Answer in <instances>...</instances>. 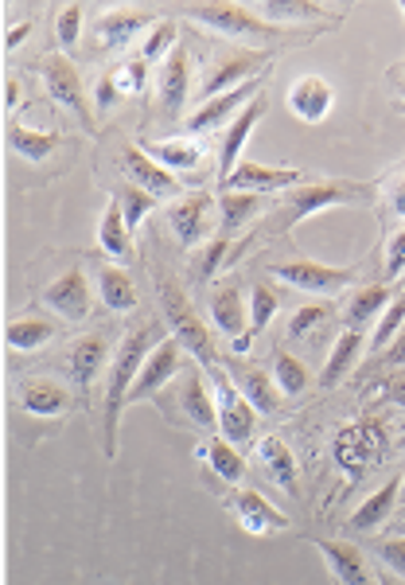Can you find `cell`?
Masks as SVG:
<instances>
[{
	"instance_id": "1",
	"label": "cell",
	"mask_w": 405,
	"mask_h": 585,
	"mask_svg": "<svg viewBox=\"0 0 405 585\" xmlns=\"http://www.w3.org/2000/svg\"><path fill=\"white\" fill-rule=\"evenodd\" d=\"M160 324H145V328L129 332L121 339V347L114 352V363H109V390H106V457L114 461L117 453V418H121V406L129 403L132 387L141 379L145 359L157 352L160 344Z\"/></svg>"
},
{
	"instance_id": "2",
	"label": "cell",
	"mask_w": 405,
	"mask_h": 585,
	"mask_svg": "<svg viewBox=\"0 0 405 585\" xmlns=\"http://www.w3.org/2000/svg\"><path fill=\"white\" fill-rule=\"evenodd\" d=\"M157 293H160V305H164V316L168 324H172V336L183 344V352L195 355L203 367H219V355H215V339L207 336V328H203V321L195 316V309H191L188 293L180 289V281L168 278V273H160L157 278Z\"/></svg>"
},
{
	"instance_id": "3",
	"label": "cell",
	"mask_w": 405,
	"mask_h": 585,
	"mask_svg": "<svg viewBox=\"0 0 405 585\" xmlns=\"http://www.w3.org/2000/svg\"><path fill=\"white\" fill-rule=\"evenodd\" d=\"M331 449H335V461H340L343 472L363 477V472L371 469V464H379L382 453L390 449V429H386V421L382 418L348 421V426L335 433Z\"/></svg>"
},
{
	"instance_id": "4",
	"label": "cell",
	"mask_w": 405,
	"mask_h": 585,
	"mask_svg": "<svg viewBox=\"0 0 405 585\" xmlns=\"http://www.w3.org/2000/svg\"><path fill=\"white\" fill-rule=\"evenodd\" d=\"M191 20H199V24L215 28V32L231 35V40H277V35H285L277 24H265L262 17H254V12L246 9V4H188Z\"/></svg>"
},
{
	"instance_id": "5",
	"label": "cell",
	"mask_w": 405,
	"mask_h": 585,
	"mask_svg": "<svg viewBox=\"0 0 405 585\" xmlns=\"http://www.w3.org/2000/svg\"><path fill=\"white\" fill-rule=\"evenodd\" d=\"M211 379H215V403H219V426H223V437L234 441V446H246L254 437V406L242 395L238 383H231L223 375V367H211Z\"/></svg>"
},
{
	"instance_id": "6",
	"label": "cell",
	"mask_w": 405,
	"mask_h": 585,
	"mask_svg": "<svg viewBox=\"0 0 405 585\" xmlns=\"http://www.w3.org/2000/svg\"><path fill=\"white\" fill-rule=\"evenodd\" d=\"M366 191L355 188V184H343V180H328V184H305V188H297L289 196V227L292 223H305V219H312L316 211H328V207H340V203H351V199H363Z\"/></svg>"
},
{
	"instance_id": "7",
	"label": "cell",
	"mask_w": 405,
	"mask_h": 585,
	"mask_svg": "<svg viewBox=\"0 0 405 585\" xmlns=\"http://www.w3.org/2000/svg\"><path fill=\"white\" fill-rule=\"evenodd\" d=\"M274 273L285 281V285H297V289H305V293H328V297L343 293V289H348L351 281H355V270H335V265L305 262V258L277 265Z\"/></svg>"
},
{
	"instance_id": "8",
	"label": "cell",
	"mask_w": 405,
	"mask_h": 585,
	"mask_svg": "<svg viewBox=\"0 0 405 585\" xmlns=\"http://www.w3.org/2000/svg\"><path fill=\"white\" fill-rule=\"evenodd\" d=\"M43 79H47L51 98H55L58 106L75 109L86 122V129H90L94 117H90V106H86V86H83V79H78V66L66 55H47L43 59Z\"/></svg>"
},
{
	"instance_id": "9",
	"label": "cell",
	"mask_w": 405,
	"mask_h": 585,
	"mask_svg": "<svg viewBox=\"0 0 405 585\" xmlns=\"http://www.w3.org/2000/svg\"><path fill=\"white\" fill-rule=\"evenodd\" d=\"M262 71H269V59L257 55V51L219 59L215 71L203 79V102H211V98H219V94H231V91H238V86L254 83Z\"/></svg>"
},
{
	"instance_id": "10",
	"label": "cell",
	"mask_w": 405,
	"mask_h": 585,
	"mask_svg": "<svg viewBox=\"0 0 405 585\" xmlns=\"http://www.w3.org/2000/svg\"><path fill=\"white\" fill-rule=\"evenodd\" d=\"M121 168H125V176H129V180L137 184L141 191H149L152 199H180L183 180H175V173L160 168L157 160L149 157V153L125 145V149H121Z\"/></svg>"
},
{
	"instance_id": "11",
	"label": "cell",
	"mask_w": 405,
	"mask_h": 585,
	"mask_svg": "<svg viewBox=\"0 0 405 585\" xmlns=\"http://www.w3.org/2000/svg\"><path fill=\"white\" fill-rule=\"evenodd\" d=\"M211 207H215V199H211L207 191H188V196H180V199H172V203H168V227H172V234L188 250L199 247V242H203V234H207Z\"/></svg>"
},
{
	"instance_id": "12",
	"label": "cell",
	"mask_w": 405,
	"mask_h": 585,
	"mask_svg": "<svg viewBox=\"0 0 405 585\" xmlns=\"http://www.w3.org/2000/svg\"><path fill=\"white\" fill-rule=\"evenodd\" d=\"M257 94H265L262 79H254V83L238 86V91H231V94H219V98L203 102V106H199L195 114L188 117V133H211V129H219V125L234 122V117H238L242 109H246L249 102L257 98Z\"/></svg>"
},
{
	"instance_id": "13",
	"label": "cell",
	"mask_w": 405,
	"mask_h": 585,
	"mask_svg": "<svg viewBox=\"0 0 405 585\" xmlns=\"http://www.w3.org/2000/svg\"><path fill=\"white\" fill-rule=\"evenodd\" d=\"M43 305L55 309L63 321H86V313H90V281H86V273L66 270L58 281H51L43 289Z\"/></svg>"
},
{
	"instance_id": "14",
	"label": "cell",
	"mask_w": 405,
	"mask_h": 585,
	"mask_svg": "<svg viewBox=\"0 0 405 585\" xmlns=\"http://www.w3.org/2000/svg\"><path fill=\"white\" fill-rule=\"evenodd\" d=\"M152 24V12L149 9H114L98 20V32H94V48L98 51H121L129 48L137 35H145Z\"/></svg>"
},
{
	"instance_id": "15",
	"label": "cell",
	"mask_w": 405,
	"mask_h": 585,
	"mask_svg": "<svg viewBox=\"0 0 405 585\" xmlns=\"http://www.w3.org/2000/svg\"><path fill=\"white\" fill-rule=\"evenodd\" d=\"M109 359V339L102 336V332H86V336H78L75 344H71V352H66V375L75 379V387L90 390L94 379L102 375V367H106Z\"/></svg>"
},
{
	"instance_id": "16",
	"label": "cell",
	"mask_w": 405,
	"mask_h": 585,
	"mask_svg": "<svg viewBox=\"0 0 405 585\" xmlns=\"http://www.w3.org/2000/svg\"><path fill=\"white\" fill-rule=\"evenodd\" d=\"M180 359H183V344L175 336H164L157 344V352L145 359V372H141V379H137V387H132V395L129 398H152L157 395L164 383H172L175 379V372H180Z\"/></svg>"
},
{
	"instance_id": "17",
	"label": "cell",
	"mask_w": 405,
	"mask_h": 585,
	"mask_svg": "<svg viewBox=\"0 0 405 585\" xmlns=\"http://www.w3.org/2000/svg\"><path fill=\"white\" fill-rule=\"evenodd\" d=\"M265 109H269V98L257 94V98L231 122V129H226V137H223V149H219V184L231 180V173L238 168L242 149H246V140H249V133H254L257 117H265Z\"/></svg>"
},
{
	"instance_id": "18",
	"label": "cell",
	"mask_w": 405,
	"mask_h": 585,
	"mask_svg": "<svg viewBox=\"0 0 405 585\" xmlns=\"http://www.w3.org/2000/svg\"><path fill=\"white\" fill-rule=\"evenodd\" d=\"M297 180H305L297 168H265V165H254V160H242V165L231 173V180L223 184V191H254V196H269V191L292 188Z\"/></svg>"
},
{
	"instance_id": "19",
	"label": "cell",
	"mask_w": 405,
	"mask_h": 585,
	"mask_svg": "<svg viewBox=\"0 0 405 585\" xmlns=\"http://www.w3.org/2000/svg\"><path fill=\"white\" fill-rule=\"evenodd\" d=\"M331 106H335V91L320 75H305L289 86V109L305 125H320L331 114Z\"/></svg>"
},
{
	"instance_id": "20",
	"label": "cell",
	"mask_w": 405,
	"mask_h": 585,
	"mask_svg": "<svg viewBox=\"0 0 405 585\" xmlns=\"http://www.w3.org/2000/svg\"><path fill=\"white\" fill-rule=\"evenodd\" d=\"M316 551H320L323 562L335 570L340 585H379V577L371 574V566H366V558H363V551H359V546L340 543V539H320V543H316Z\"/></svg>"
},
{
	"instance_id": "21",
	"label": "cell",
	"mask_w": 405,
	"mask_h": 585,
	"mask_svg": "<svg viewBox=\"0 0 405 585\" xmlns=\"http://www.w3.org/2000/svg\"><path fill=\"white\" fill-rule=\"evenodd\" d=\"M234 515H238V523H242L246 535H274V531L289 527L285 511H277L262 492H238L234 495Z\"/></svg>"
},
{
	"instance_id": "22",
	"label": "cell",
	"mask_w": 405,
	"mask_h": 585,
	"mask_svg": "<svg viewBox=\"0 0 405 585\" xmlns=\"http://www.w3.org/2000/svg\"><path fill=\"white\" fill-rule=\"evenodd\" d=\"M191 94V55L188 48H175L172 55L164 59V71H160V102L172 117L183 114Z\"/></svg>"
},
{
	"instance_id": "23",
	"label": "cell",
	"mask_w": 405,
	"mask_h": 585,
	"mask_svg": "<svg viewBox=\"0 0 405 585\" xmlns=\"http://www.w3.org/2000/svg\"><path fill=\"white\" fill-rule=\"evenodd\" d=\"M211 321H215V328L231 339H242L249 332V305L242 301L234 281L215 289V297H211Z\"/></svg>"
},
{
	"instance_id": "24",
	"label": "cell",
	"mask_w": 405,
	"mask_h": 585,
	"mask_svg": "<svg viewBox=\"0 0 405 585\" xmlns=\"http://www.w3.org/2000/svg\"><path fill=\"white\" fill-rule=\"evenodd\" d=\"M397 500H402V480L390 477L386 484L379 488V492H371L363 503H359V511H355V515H351L348 527H351V531H359V535H366V531H379L382 523L390 520V511L397 508Z\"/></svg>"
},
{
	"instance_id": "25",
	"label": "cell",
	"mask_w": 405,
	"mask_h": 585,
	"mask_svg": "<svg viewBox=\"0 0 405 585\" xmlns=\"http://www.w3.org/2000/svg\"><path fill=\"white\" fill-rule=\"evenodd\" d=\"M183 414H188L191 426L199 429H215L219 426V403H215V390L203 383V375L191 372L183 379Z\"/></svg>"
},
{
	"instance_id": "26",
	"label": "cell",
	"mask_w": 405,
	"mask_h": 585,
	"mask_svg": "<svg viewBox=\"0 0 405 585\" xmlns=\"http://www.w3.org/2000/svg\"><path fill=\"white\" fill-rule=\"evenodd\" d=\"M359 355H363V332L348 328V332L340 336V344L331 347L328 367H323V375H320V387H323V390L340 387V383L348 379V375L359 367Z\"/></svg>"
},
{
	"instance_id": "27",
	"label": "cell",
	"mask_w": 405,
	"mask_h": 585,
	"mask_svg": "<svg viewBox=\"0 0 405 585\" xmlns=\"http://www.w3.org/2000/svg\"><path fill=\"white\" fill-rule=\"evenodd\" d=\"M20 406H24L28 414H35V418H58V414H66L71 398H66V390L58 387V383L32 379L20 387Z\"/></svg>"
},
{
	"instance_id": "28",
	"label": "cell",
	"mask_w": 405,
	"mask_h": 585,
	"mask_svg": "<svg viewBox=\"0 0 405 585\" xmlns=\"http://www.w3.org/2000/svg\"><path fill=\"white\" fill-rule=\"evenodd\" d=\"M257 453H262V461H265V469H269V477H274L289 495H297V488H300L297 457H292V449L285 446L281 437H265L262 446H257Z\"/></svg>"
},
{
	"instance_id": "29",
	"label": "cell",
	"mask_w": 405,
	"mask_h": 585,
	"mask_svg": "<svg viewBox=\"0 0 405 585\" xmlns=\"http://www.w3.org/2000/svg\"><path fill=\"white\" fill-rule=\"evenodd\" d=\"M141 149L149 153L160 168H168V173H191V168H199V160H203V149L191 145V140H180V137L149 140V145H141Z\"/></svg>"
},
{
	"instance_id": "30",
	"label": "cell",
	"mask_w": 405,
	"mask_h": 585,
	"mask_svg": "<svg viewBox=\"0 0 405 585\" xmlns=\"http://www.w3.org/2000/svg\"><path fill=\"white\" fill-rule=\"evenodd\" d=\"M195 453H199V461H207L226 484H238V480L246 477V461H242V453L234 449V441H226V437H207Z\"/></svg>"
},
{
	"instance_id": "31",
	"label": "cell",
	"mask_w": 405,
	"mask_h": 585,
	"mask_svg": "<svg viewBox=\"0 0 405 585\" xmlns=\"http://www.w3.org/2000/svg\"><path fill=\"white\" fill-rule=\"evenodd\" d=\"M129 223H125V211L121 203H109L106 215H102V223H98V247L106 250L109 258H117V262H129L132 258V247H129Z\"/></svg>"
},
{
	"instance_id": "32",
	"label": "cell",
	"mask_w": 405,
	"mask_h": 585,
	"mask_svg": "<svg viewBox=\"0 0 405 585\" xmlns=\"http://www.w3.org/2000/svg\"><path fill=\"white\" fill-rule=\"evenodd\" d=\"M98 293L114 313H132V309H137V285H132L129 273L117 270V265H106V270L98 273Z\"/></svg>"
},
{
	"instance_id": "33",
	"label": "cell",
	"mask_w": 405,
	"mask_h": 585,
	"mask_svg": "<svg viewBox=\"0 0 405 585\" xmlns=\"http://www.w3.org/2000/svg\"><path fill=\"white\" fill-rule=\"evenodd\" d=\"M9 145L17 149V157L43 165L51 153L58 149V133H43V129H28V125H12L9 129Z\"/></svg>"
},
{
	"instance_id": "34",
	"label": "cell",
	"mask_w": 405,
	"mask_h": 585,
	"mask_svg": "<svg viewBox=\"0 0 405 585\" xmlns=\"http://www.w3.org/2000/svg\"><path fill=\"white\" fill-rule=\"evenodd\" d=\"M262 207H265V199L254 196V191H223V196H219V211H223V234L246 227L249 219L262 211Z\"/></svg>"
},
{
	"instance_id": "35",
	"label": "cell",
	"mask_w": 405,
	"mask_h": 585,
	"mask_svg": "<svg viewBox=\"0 0 405 585\" xmlns=\"http://www.w3.org/2000/svg\"><path fill=\"white\" fill-rule=\"evenodd\" d=\"M274 383L281 395L300 398L308 390V383H312V375H308V367L292 352H277L274 355Z\"/></svg>"
},
{
	"instance_id": "36",
	"label": "cell",
	"mask_w": 405,
	"mask_h": 585,
	"mask_svg": "<svg viewBox=\"0 0 405 585\" xmlns=\"http://www.w3.org/2000/svg\"><path fill=\"white\" fill-rule=\"evenodd\" d=\"M386 309H390V289L386 285H366L363 293H359V297L348 305V328L363 332V324L374 321L379 313H386Z\"/></svg>"
},
{
	"instance_id": "37",
	"label": "cell",
	"mask_w": 405,
	"mask_h": 585,
	"mask_svg": "<svg viewBox=\"0 0 405 585\" xmlns=\"http://www.w3.org/2000/svg\"><path fill=\"white\" fill-rule=\"evenodd\" d=\"M51 336H55V328H51L47 321H40V316L12 321L9 328H4V339H9V347H17V352H35V347L51 344Z\"/></svg>"
},
{
	"instance_id": "38",
	"label": "cell",
	"mask_w": 405,
	"mask_h": 585,
	"mask_svg": "<svg viewBox=\"0 0 405 585\" xmlns=\"http://www.w3.org/2000/svg\"><path fill=\"white\" fill-rule=\"evenodd\" d=\"M242 395L249 398V406H254L257 414L277 410V383L265 372H246V379H242Z\"/></svg>"
},
{
	"instance_id": "39",
	"label": "cell",
	"mask_w": 405,
	"mask_h": 585,
	"mask_svg": "<svg viewBox=\"0 0 405 585\" xmlns=\"http://www.w3.org/2000/svg\"><path fill=\"white\" fill-rule=\"evenodd\" d=\"M405 328V297H394L390 301V309L379 316V324H374V336H371V352H386L390 339H397Z\"/></svg>"
},
{
	"instance_id": "40",
	"label": "cell",
	"mask_w": 405,
	"mask_h": 585,
	"mask_svg": "<svg viewBox=\"0 0 405 585\" xmlns=\"http://www.w3.org/2000/svg\"><path fill=\"white\" fill-rule=\"evenodd\" d=\"M277 293L274 289H265V281H257L254 289H249V336H257V332L265 328V324L277 316Z\"/></svg>"
},
{
	"instance_id": "41",
	"label": "cell",
	"mask_w": 405,
	"mask_h": 585,
	"mask_svg": "<svg viewBox=\"0 0 405 585\" xmlns=\"http://www.w3.org/2000/svg\"><path fill=\"white\" fill-rule=\"evenodd\" d=\"M83 20H86V9L83 4H63L55 17V35H58V48L75 51L78 48V35H83Z\"/></svg>"
},
{
	"instance_id": "42",
	"label": "cell",
	"mask_w": 405,
	"mask_h": 585,
	"mask_svg": "<svg viewBox=\"0 0 405 585\" xmlns=\"http://www.w3.org/2000/svg\"><path fill=\"white\" fill-rule=\"evenodd\" d=\"M117 203H121L129 231H137V227H141L145 219H149V211H152V196H149V191L137 188V184H125V188L117 191Z\"/></svg>"
},
{
	"instance_id": "43",
	"label": "cell",
	"mask_w": 405,
	"mask_h": 585,
	"mask_svg": "<svg viewBox=\"0 0 405 585\" xmlns=\"http://www.w3.org/2000/svg\"><path fill=\"white\" fill-rule=\"evenodd\" d=\"M114 83L121 94H145V86H149V63L145 59H125V63L114 66Z\"/></svg>"
},
{
	"instance_id": "44",
	"label": "cell",
	"mask_w": 405,
	"mask_h": 585,
	"mask_svg": "<svg viewBox=\"0 0 405 585\" xmlns=\"http://www.w3.org/2000/svg\"><path fill=\"white\" fill-rule=\"evenodd\" d=\"M257 12H262L265 20H308V17H320V4H308V0H297V4H289V0H269V4H257Z\"/></svg>"
},
{
	"instance_id": "45",
	"label": "cell",
	"mask_w": 405,
	"mask_h": 585,
	"mask_svg": "<svg viewBox=\"0 0 405 585\" xmlns=\"http://www.w3.org/2000/svg\"><path fill=\"white\" fill-rule=\"evenodd\" d=\"M328 321H331L328 305H305V309H297V316L289 321V336L292 339H308L316 328H323Z\"/></svg>"
},
{
	"instance_id": "46",
	"label": "cell",
	"mask_w": 405,
	"mask_h": 585,
	"mask_svg": "<svg viewBox=\"0 0 405 585\" xmlns=\"http://www.w3.org/2000/svg\"><path fill=\"white\" fill-rule=\"evenodd\" d=\"M175 51V24H157L149 32V40L141 43V59L145 63H157V59L172 55Z\"/></svg>"
},
{
	"instance_id": "47",
	"label": "cell",
	"mask_w": 405,
	"mask_h": 585,
	"mask_svg": "<svg viewBox=\"0 0 405 585\" xmlns=\"http://www.w3.org/2000/svg\"><path fill=\"white\" fill-rule=\"evenodd\" d=\"M226 247H231V242H226V234H219V239H211L207 242V254L199 258V265H195V273L203 281H211L219 273V265L226 262Z\"/></svg>"
},
{
	"instance_id": "48",
	"label": "cell",
	"mask_w": 405,
	"mask_h": 585,
	"mask_svg": "<svg viewBox=\"0 0 405 585\" xmlns=\"http://www.w3.org/2000/svg\"><path fill=\"white\" fill-rule=\"evenodd\" d=\"M117 98H121V91H117V83H114V71H106V75L98 79V86H94V109H98V114H109V109L117 106Z\"/></svg>"
},
{
	"instance_id": "49",
	"label": "cell",
	"mask_w": 405,
	"mask_h": 585,
	"mask_svg": "<svg viewBox=\"0 0 405 585\" xmlns=\"http://www.w3.org/2000/svg\"><path fill=\"white\" fill-rule=\"evenodd\" d=\"M379 395L394 406H405V372H390L386 379L379 383Z\"/></svg>"
},
{
	"instance_id": "50",
	"label": "cell",
	"mask_w": 405,
	"mask_h": 585,
	"mask_svg": "<svg viewBox=\"0 0 405 585\" xmlns=\"http://www.w3.org/2000/svg\"><path fill=\"white\" fill-rule=\"evenodd\" d=\"M382 562H386L397 577H405V539H386V543H382Z\"/></svg>"
},
{
	"instance_id": "51",
	"label": "cell",
	"mask_w": 405,
	"mask_h": 585,
	"mask_svg": "<svg viewBox=\"0 0 405 585\" xmlns=\"http://www.w3.org/2000/svg\"><path fill=\"white\" fill-rule=\"evenodd\" d=\"M386 273L390 278H397V273H405V231L394 234V242H390V254H386Z\"/></svg>"
},
{
	"instance_id": "52",
	"label": "cell",
	"mask_w": 405,
	"mask_h": 585,
	"mask_svg": "<svg viewBox=\"0 0 405 585\" xmlns=\"http://www.w3.org/2000/svg\"><path fill=\"white\" fill-rule=\"evenodd\" d=\"M390 211L405 219V176H394V184H390Z\"/></svg>"
},
{
	"instance_id": "53",
	"label": "cell",
	"mask_w": 405,
	"mask_h": 585,
	"mask_svg": "<svg viewBox=\"0 0 405 585\" xmlns=\"http://www.w3.org/2000/svg\"><path fill=\"white\" fill-rule=\"evenodd\" d=\"M20 102H24V91H20L17 79H9V83H4V109H9V114H12V109H17Z\"/></svg>"
},
{
	"instance_id": "54",
	"label": "cell",
	"mask_w": 405,
	"mask_h": 585,
	"mask_svg": "<svg viewBox=\"0 0 405 585\" xmlns=\"http://www.w3.org/2000/svg\"><path fill=\"white\" fill-rule=\"evenodd\" d=\"M28 32H32V24H20V28H12L9 35H4V51H12V48H20V43L28 40Z\"/></svg>"
},
{
	"instance_id": "55",
	"label": "cell",
	"mask_w": 405,
	"mask_h": 585,
	"mask_svg": "<svg viewBox=\"0 0 405 585\" xmlns=\"http://www.w3.org/2000/svg\"><path fill=\"white\" fill-rule=\"evenodd\" d=\"M390 367H405V328L394 339V347H390Z\"/></svg>"
},
{
	"instance_id": "56",
	"label": "cell",
	"mask_w": 405,
	"mask_h": 585,
	"mask_svg": "<svg viewBox=\"0 0 405 585\" xmlns=\"http://www.w3.org/2000/svg\"><path fill=\"white\" fill-rule=\"evenodd\" d=\"M379 585H402L397 577H379Z\"/></svg>"
},
{
	"instance_id": "57",
	"label": "cell",
	"mask_w": 405,
	"mask_h": 585,
	"mask_svg": "<svg viewBox=\"0 0 405 585\" xmlns=\"http://www.w3.org/2000/svg\"><path fill=\"white\" fill-rule=\"evenodd\" d=\"M402 94H405V66H402Z\"/></svg>"
},
{
	"instance_id": "58",
	"label": "cell",
	"mask_w": 405,
	"mask_h": 585,
	"mask_svg": "<svg viewBox=\"0 0 405 585\" xmlns=\"http://www.w3.org/2000/svg\"><path fill=\"white\" fill-rule=\"evenodd\" d=\"M402 503H405V477H402Z\"/></svg>"
},
{
	"instance_id": "59",
	"label": "cell",
	"mask_w": 405,
	"mask_h": 585,
	"mask_svg": "<svg viewBox=\"0 0 405 585\" xmlns=\"http://www.w3.org/2000/svg\"><path fill=\"white\" fill-rule=\"evenodd\" d=\"M402 17H405V4H402Z\"/></svg>"
}]
</instances>
